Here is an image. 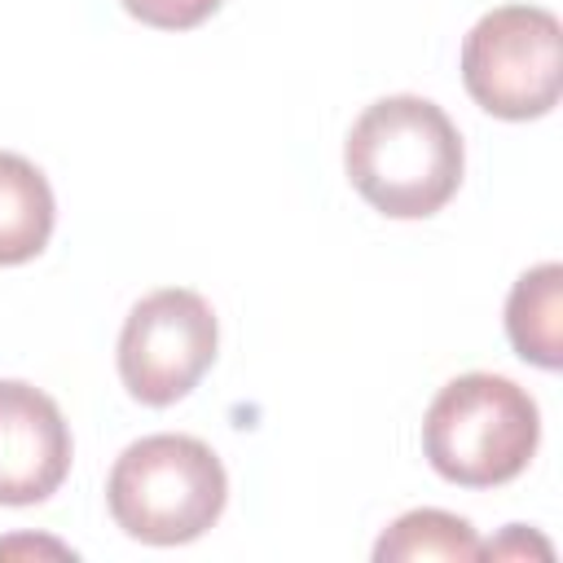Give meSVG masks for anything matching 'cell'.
<instances>
[{
	"label": "cell",
	"instance_id": "5b68a950",
	"mask_svg": "<svg viewBox=\"0 0 563 563\" xmlns=\"http://www.w3.org/2000/svg\"><path fill=\"white\" fill-rule=\"evenodd\" d=\"M216 312L198 290L167 286L145 295L119 334V378L141 405H176L216 361Z\"/></svg>",
	"mask_w": 563,
	"mask_h": 563
},
{
	"label": "cell",
	"instance_id": "8992f818",
	"mask_svg": "<svg viewBox=\"0 0 563 563\" xmlns=\"http://www.w3.org/2000/svg\"><path fill=\"white\" fill-rule=\"evenodd\" d=\"M70 471V427L53 396L0 378V506H35Z\"/></svg>",
	"mask_w": 563,
	"mask_h": 563
},
{
	"label": "cell",
	"instance_id": "7a4b0ae2",
	"mask_svg": "<svg viewBox=\"0 0 563 563\" xmlns=\"http://www.w3.org/2000/svg\"><path fill=\"white\" fill-rule=\"evenodd\" d=\"M537 400L501 374H462L440 387L422 418V453L449 484H510L537 453Z\"/></svg>",
	"mask_w": 563,
	"mask_h": 563
},
{
	"label": "cell",
	"instance_id": "3957f363",
	"mask_svg": "<svg viewBox=\"0 0 563 563\" xmlns=\"http://www.w3.org/2000/svg\"><path fill=\"white\" fill-rule=\"evenodd\" d=\"M229 501V475L211 444L194 435H145L128 444L106 479L114 523L145 545L202 537Z\"/></svg>",
	"mask_w": 563,
	"mask_h": 563
},
{
	"label": "cell",
	"instance_id": "30bf717a",
	"mask_svg": "<svg viewBox=\"0 0 563 563\" xmlns=\"http://www.w3.org/2000/svg\"><path fill=\"white\" fill-rule=\"evenodd\" d=\"M136 22L158 26V31H189L207 22L224 0H119Z\"/></svg>",
	"mask_w": 563,
	"mask_h": 563
},
{
	"label": "cell",
	"instance_id": "52a82bcc",
	"mask_svg": "<svg viewBox=\"0 0 563 563\" xmlns=\"http://www.w3.org/2000/svg\"><path fill=\"white\" fill-rule=\"evenodd\" d=\"M53 189L35 163L0 150V264L35 260L53 238Z\"/></svg>",
	"mask_w": 563,
	"mask_h": 563
},
{
	"label": "cell",
	"instance_id": "ba28073f",
	"mask_svg": "<svg viewBox=\"0 0 563 563\" xmlns=\"http://www.w3.org/2000/svg\"><path fill=\"white\" fill-rule=\"evenodd\" d=\"M506 334L523 361L541 369L563 365V264H537L515 282L506 299Z\"/></svg>",
	"mask_w": 563,
	"mask_h": 563
},
{
	"label": "cell",
	"instance_id": "277c9868",
	"mask_svg": "<svg viewBox=\"0 0 563 563\" xmlns=\"http://www.w3.org/2000/svg\"><path fill=\"white\" fill-rule=\"evenodd\" d=\"M462 84L497 119L523 123L559 106L563 26L541 4H501L462 40Z\"/></svg>",
	"mask_w": 563,
	"mask_h": 563
},
{
	"label": "cell",
	"instance_id": "6da1fadb",
	"mask_svg": "<svg viewBox=\"0 0 563 563\" xmlns=\"http://www.w3.org/2000/svg\"><path fill=\"white\" fill-rule=\"evenodd\" d=\"M352 189L391 220L435 216L462 185V136L453 119L413 92L365 106L343 141Z\"/></svg>",
	"mask_w": 563,
	"mask_h": 563
},
{
	"label": "cell",
	"instance_id": "9c48e42d",
	"mask_svg": "<svg viewBox=\"0 0 563 563\" xmlns=\"http://www.w3.org/2000/svg\"><path fill=\"white\" fill-rule=\"evenodd\" d=\"M378 563H413V559H444V563H475L484 559V541L475 528L449 510H409L400 515L374 545Z\"/></svg>",
	"mask_w": 563,
	"mask_h": 563
}]
</instances>
